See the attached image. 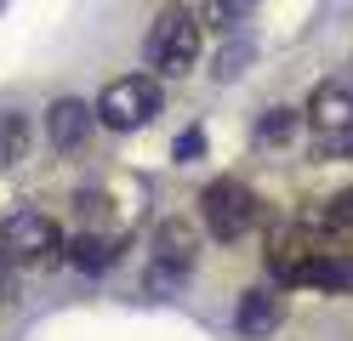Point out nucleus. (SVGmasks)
Instances as JSON below:
<instances>
[{"mask_svg": "<svg viewBox=\"0 0 353 341\" xmlns=\"http://www.w3.org/2000/svg\"><path fill=\"white\" fill-rule=\"evenodd\" d=\"M245 57H251V45H245V40H239V45H228V52L216 57V80H234V74H239V63H245Z\"/></svg>", "mask_w": 353, "mask_h": 341, "instance_id": "obj_16", "label": "nucleus"}, {"mask_svg": "<svg viewBox=\"0 0 353 341\" xmlns=\"http://www.w3.org/2000/svg\"><path fill=\"white\" fill-rule=\"evenodd\" d=\"M12 296H17V273H12L6 256H0V302H12Z\"/></svg>", "mask_w": 353, "mask_h": 341, "instance_id": "obj_17", "label": "nucleus"}, {"mask_svg": "<svg viewBox=\"0 0 353 341\" xmlns=\"http://www.w3.org/2000/svg\"><path fill=\"white\" fill-rule=\"evenodd\" d=\"M92 114L108 131H137V125H148L154 114H160V80H154V74H120V80H108Z\"/></svg>", "mask_w": 353, "mask_h": 341, "instance_id": "obj_3", "label": "nucleus"}, {"mask_svg": "<svg viewBox=\"0 0 353 341\" xmlns=\"http://www.w3.org/2000/svg\"><path fill=\"white\" fill-rule=\"evenodd\" d=\"M23 154H29V120L23 114H0V171L23 165Z\"/></svg>", "mask_w": 353, "mask_h": 341, "instance_id": "obj_10", "label": "nucleus"}, {"mask_svg": "<svg viewBox=\"0 0 353 341\" xmlns=\"http://www.w3.org/2000/svg\"><path fill=\"white\" fill-rule=\"evenodd\" d=\"M143 57H148V68H160V74H188L194 57H200V12H188V6H160V12H154V23H148Z\"/></svg>", "mask_w": 353, "mask_h": 341, "instance_id": "obj_1", "label": "nucleus"}, {"mask_svg": "<svg viewBox=\"0 0 353 341\" xmlns=\"http://www.w3.org/2000/svg\"><path fill=\"white\" fill-rule=\"evenodd\" d=\"M256 216H262V199L239 176H216L211 188L200 194V222H205V234L223 239V245H234L239 234H251Z\"/></svg>", "mask_w": 353, "mask_h": 341, "instance_id": "obj_2", "label": "nucleus"}, {"mask_svg": "<svg viewBox=\"0 0 353 341\" xmlns=\"http://www.w3.org/2000/svg\"><path fill=\"white\" fill-rule=\"evenodd\" d=\"M200 154H205V131H200V125H188V131L171 143V159H176V165H194Z\"/></svg>", "mask_w": 353, "mask_h": 341, "instance_id": "obj_15", "label": "nucleus"}, {"mask_svg": "<svg viewBox=\"0 0 353 341\" xmlns=\"http://www.w3.org/2000/svg\"><path fill=\"white\" fill-rule=\"evenodd\" d=\"M285 324V296L274 285H256L239 296V307H234V330L245 335V341H268L274 330Z\"/></svg>", "mask_w": 353, "mask_h": 341, "instance_id": "obj_6", "label": "nucleus"}, {"mask_svg": "<svg viewBox=\"0 0 353 341\" xmlns=\"http://www.w3.org/2000/svg\"><path fill=\"white\" fill-rule=\"evenodd\" d=\"M92 120H97V114L85 108L80 97H57V103L46 108V143H52L57 154H74L85 136H92Z\"/></svg>", "mask_w": 353, "mask_h": 341, "instance_id": "obj_9", "label": "nucleus"}, {"mask_svg": "<svg viewBox=\"0 0 353 341\" xmlns=\"http://www.w3.org/2000/svg\"><path fill=\"white\" fill-rule=\"evenodd\" d=\"M251 0H205V12H200V29H234L239 17H245Z\"/></svg>", "mask_w": 353, "mask_h": 341, "instance_id": "obj_14", "label": "nucleus"}, {"mask_svg": "<svg viewBox=\"0 0 353 341\" xmlns=\"http://www.w3.org/2000/svg\"><path fill=\"white\" fill-rule=\"evenodd\" d=\"M63 250H69V262L85 267V273H97V267L114 262V239H97V234H80V239H69Z\"/></svg>", "mask_w": 353, "mask_h": 341, "instance_id": "obj_11", "label": "nucleus"}, {"mask_svg": "<svg viewBox=\"0 0 353 341\" xmlns=\"http://www.w3.org/2000/svg\"><path fill=\"white\" fill-rule=\"evenodd\" d=\"M319 227H325V234H336V239H353V188L347 194H330L319 205Z\"/></svg>", "mask_w": 353, "mask_h": 341, "instance_id": "obj_12", "label": "nucleus"}, {"mask_svg": "<svg viewBox=\"0 0 353 341\" xmlns=\"http://www.w3.org/2000/svg\"><path fill=\"white\" fill-rule=\"evenodd\" d=\"M296 285H307V290H325V296H353V250H342V245L314 250V256L302 262Z\"/></svg>", "mask_w": 353, "mask_h": 341, "instance_id": "obj_8", "label": "nucleus"}, {"mask_svg": "<svg viewBox=\"0 0 353 341\" xmlns=\"http://www.w3.org/2000/svg\"><path fill=\"white\" fill-rule=\"evenodd\" d=\"M194 262H200V234H194L183 216H171V222L154 227V285L188 279Z\"/></svg>", "mask_w": 353, "mask_h": 341, "instance_id": "obj_5", "label": "nucleus"}, {"mask_svg": "<svg viewBox=\"0 0 353 341\" xmlns=\"http://www.w3.org/2000/svg\"><path fill=\"white\" fill-rule=\"evenodd\" d=\"M63 245L69 239L46 211H17L6 222V262H57Z\"/></svg>", "mask_w": 353, "mask_h": 341, "instance_id": "obj_4", "label": "nucleus"}, {"mask_svg": "<svg viewBox=\"0 0 353 341\" xmlns=\"http://www.w3.org/2000/svg\"><path fill=\"white\" fill-rule=\"evenodd\" d=\"M307 125L319 136H353V85H342V80L314 85V97H307Z\"/></svg>", "mask_w": 353, "mask_h": 341, "instance_id": "obj_7", "label": "nucleus"}, {"mask_svg": "<svg viewBox=\"0 0 353 341\" xmlns=\"http://www.w3.org/2000/svg\"><path fill=\"white\" fill-rule=\"evenodd\" d=\"M296 120H302L296 108H268V114H262V125H256V143H291Z\"/></svg>", "mask_w": 353, "mask_h": 341, "instance_id": "obj_13", "label": "nucleus"}]
</instances>
